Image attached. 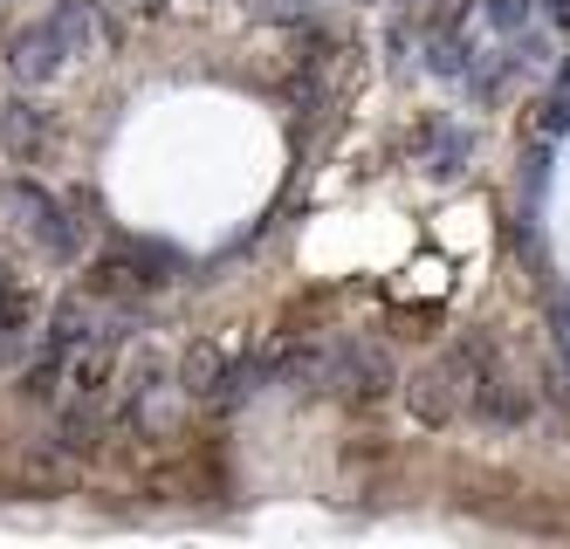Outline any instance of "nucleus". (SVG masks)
Masks as SVG:
<instances>
[{"instance_id":"obj_1","label":"nucleus","mask_w":570,"mask_h":549,"mask_svg":"<svg viewBox=\"0 0 570 549\" xmlns=\"http://www.w3.org/2000/svg\"><path fill=\"white\" fill-rule=\"evenodd\" d=\"M104 41V21H97V8L90 0H62L56 14H42V21H28L21 35H14V49H8V69L21 76V82H56L62 69H76L90 49Z\"/></svg>"},{"instance_id":"obj_2","label":"nucleus","mask_w":570,"mask_h":549,"mask_svg":"<svg viewBox=\"0 0 570 549\" xmlns=\"http://www.w3.org/2000/svg\"><path fill=\"white\" fill-rule=\"evenodd\" d=\"M0 206H8L14 227H21L35 247H42L49 262H76V255H83V227L69 220V206H62L49 186H35V179H8V186H0Z\"/></svg>"},{"instance_id":"obj_3","label":"nucleus","mask_w":570,"mask_h":549,"mask_svg":"<svg viewBox=\"0 0 570 549\" xmlns=\"http://www.w3.org/2000/svg\"><path fill=\"white\" fill-rule=\"evenodd\" d=\"M474 364H481V344L474 336H461L454 351H440L420 378H413V412L426 419V427H446V419H454L461 405H468V385H474Z\"/></svg>"},{"instance_id":"obj_4","label":"nucleus","mask_w":570,"mask_h":549,"mask_svg":"<svg viewBox=\"0 0 570 549\" xmlns=\"http://www.w3.org/2000/svg\"><path fill=\"white\" fill-rule=\"evenodd\" d=\"M179 268L173 247H151V241H117V255L104 262V288L110 295H138V288H166Z\"/></svg>"},{"instance_id":"obj_5","label":"nucleus","mask_w":570,"mask_h":549,"mask_svg":"<svg viewBox=\"0 0 570 549\" xmlns=\"http://www.w3.org/2000/svg\"><path fill=\"white\" fill-rule=\"evenodd\" d=\"M468 151H474V138L461 131V124H446V131L426 145V173H433V179H454L461 165H468Z\"/></svg>"},{"instance_id":"obj_6","label":"nucleus","mask_w":570,"mask_h":549,"mask_svg":"<svg viewBox=\"0 0 570 549\" xmlns=\"http://www.w3.org/2000/svg\"><path fill=\"white\" fill-rule=\"evenodd\" d=\"M537 131H543V138H563V131H570V62H563L557 82H550V97H543V110H537Z\"/></svg>"},{"instance_id":"obj_7","label":"nucleus","mask_w":570,"mask_h":549,"mask_svg":"<svg viewBox=\"0 0 570 549\" xmlns=\"http://www.w3.org/2000/svg\"><path fill=\"white\" fill-rule=\"evenodd\" d=\"M35 138H42V117H35L28 104H8V110H0V145H8L14 158H21Z\"/></svg>"},{"instance_id":"obj_8","label":"nucleus","mask_w":570,"mask_h":549,"mask_svg":"<svg viewBox=\"0 0 570 549\" xmlns=\"http://www.w3.org/2000/svg\"><path fill=\"white\" fill-rule=\"evenodd\" d=\"M481 21L495 28V35H522V28H529V0H488Z\"/></svg>"},{"instance_id":"obj_9","label":"nucleus","mask_w":570,"mask_h":549,"mask_svg":"<svg viewBox=\"0 0 570 549\" xmlns=\"http://www.w3.org/2000/svg\"><path fill=\"white\" fill-rule=\"evenodd\" d=\"M309 8H316V0H262V14H268V21H303Z\"/></svg>"},{"instance_id":"obj_10","label":"nucleus","mask_w":570,"mask_h":549,"mask_svg":"<svg viewBox=\"0 0 570 549\" xmlns=\"http://www.w3.org/2000/svg\"><path fill=\"white\" fill-rule=\"evenodd\" d=\"M543 14H550L557 28H570V0H543Z\"/></svg>"}]
</instances>
